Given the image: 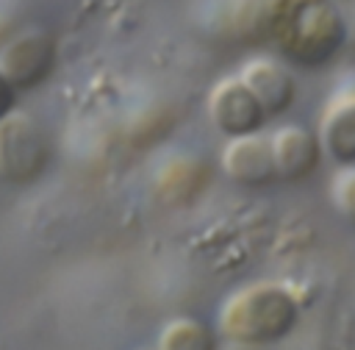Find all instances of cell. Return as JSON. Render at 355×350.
Instances as JSON below:
<instances>
[{"label":"cell","instance_id":"obj_8","mask_svg":"<svg viewBox=\"0 0 355 350\" xmlns=\"http://www.w3.org/2000/svg\"><path fill=\"white\" fill-rule=\"evenodd\" d=\"M239 75L252 89V94L258 97V103L263 106L266 117L286 114L297 100V78L277 58H266V56L252 58V61H247L241 67Z\"/></svg>","mask_w":355,"mask_h":350},{"label":"cell","instance_id":"obj_9","mask_svg":"<svg viewBox=\"0 0 355 350\" xmlns=\"http://www.w3.org/2000/svg\"><path fill=\"white\" fill-rule=\"evenodd\" d=\"M319 142L338 167L355 164V92H341L327 103L319 119Z\"/></svg>","mask_w":355,"mask_h":350},{"label":"cell","instance_id":"obj_7","mask_svg":"<svg viewBox=\"0 0 355 350\" xmlns=\"http://www.w3.org/2000/svg\"><path fill=\"white\" fill-rule=\"evenodd\" d=\"M269 139H272L277 181H283V183L305 181L319 167V161L324 156L319 133H311L302 125H283Z\"/></svg>","mask_w":355,"mask_h":350},{"label":"cell","instance_id":"obj_13","mask_svg":"<svg viewBox=\"0 0 355 350\" xmlns=\"http://www.w3.org/2000/svg\"><path fill=\"white\" fill-rule=\"evenodd\" d=\"M236 350H266V347H239V344H236Z\"/></svg>","mask_w":355,"mask_h":350},{"label":"cell","instance_id":"obj_12","mask_svg":"<svg viewBox=\"0 0 355 350\" xmlns=\"http://www.w3.org/2000/svg\"><path fill=\"white\" fill-rule=\"evenodd\" d=\"M17 86L8 81V75L0 69V122L11 114V111H17Z\"/></svg>","mask_w":355,"mask_h":350},{"label":"cell","instance_id":"obj_1","mask_svg":"<svg viewBox=\"0 0 355 350\" xmlns=\"http://www.w3.org/2000/svg\"><path fill=\"white\" fill-rule=\"evenodd\" d=\"M263 31L277 53L300 67H327L349 39L336 0H263Z\"/></svg>","mask_w":355,"mask_h":350},{"label":"cell","instance_id":"obj_2","mask_svg":"<svg viewBox=\"0 0 355 350\" xmlns=\"http://www.w3.org/2000/svg\"><path fill=\"white\" fill-rule=\"evenodd\" d=\"M300 319L297 297L280 283H250L239 289L219 314V333L233 347H269L283 342Z\"/></svg>","mask_w":355,"mask_h":350},{"label":"cell","instance_id":"obj_11","mask_svg":"<svg viewBox=\"0 0 355 350\" xmlns=\"http://www.w3.org/2000/svg\"><path fill=\"white\" fill-rule=\"evenodd\" d=\"M333 203L336 208L349 219L355 222V164H347L341 167L336 175H333Z\"/></svg>","mask_w":355,"mask_h":350},{"label":"cell","instance_id":"obj_3","mask_svg":"<svg viewBox=\"0 0 355 350\" xmlns=\"http://www.w3.org/2000/svg\"><path fill=\"white\" fill-rule=\"evenodd\" d=\"M47 158V139L36 119L11 111L0 122V178L8 183H31L42 175Z\"/></svg>","mask_w":355,"mask_h":350},{"label":"cell","instance_id":"obj_6","mask_svg":"<svg viewBox=\"0 0 355 350\" xmlns=\"http://www.w3.org/2000/svg\"><path fill=\"white\" fill-rule=\"evenodd\" d=\"M222 169L225 175L247 189H261L277 181L272 139L263 133H250L230 139L222 150Z\"/></svg>","mask_w":355,"mask_h":350},{"label":"cell","instance_id":"obj_10","mask_svg":"<svg viewBox=\"0 0 355 350\" xmlns=\"http://www.w3.org/2000/svg\"><path fill=\"white\" fill-rule=\"evenodd\" d=\"M158 350H216V333L194 317H178L161 331Z\"/></svg>","mask_w":355,"mask_h":350},{"label":"cell","instance_id":"obj_5","mask_svg":"<svg viewBox=\"0 0 355 350\" xmlns=\"http://www.w3.org/2000/svg\"><path fill=\"white\" fill-rule=\"evenodd\" d=\"M208 117H211L214 128L227 139L261 133V128L269 119L263 106L252 94V89L241 81V75L225 78L211 89V94H208Z\"/></svg>","mask_w":355,"mask_h":350},{"label":"cell","instance_id":"obj_4","mask_svg":"<svg viewBox=\"0 0 355 350\" xmlns=\"http://www.w3.org/2000/svg\"><path fill=\"white\" fill-rule=\"evenodd\" d=\"M58 64L55 39L47 31L28 28L14 33L0 50V69L17 86V92H31L42 86Z\"/></svg>","mask_w":355,"mask_h":350}]
</instances>
